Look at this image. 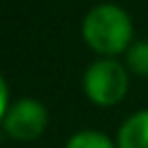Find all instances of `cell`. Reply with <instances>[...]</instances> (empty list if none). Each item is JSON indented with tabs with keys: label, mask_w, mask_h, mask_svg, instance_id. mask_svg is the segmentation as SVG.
<instances>
[{
	"label": "cell",
	"mask_w": 148,
	"mask_h": 148,
	"mask_svg": "<svg viewBox=\"0 0 148 148\" xmlns=\"http://www.w3.org/2000/svg\"><path fill=\"white\" fill-rule=\"evenodd\" d=\"M127 65H130L132 72H136L141 76H148V42H139L130 49Z\"/></svg>",
	"instance_id": "6"
},
{
	"label": "cell",
	"mask_w": 148,
	"mask_h": 148,
	"mask_svg": "<svg viewBox=\"0 0 148 148\" xmlns=\"http://www.w3.org/2000/svg\"><path fill=\"white\" fill-rule=\"evenodd\" d=\"M132 37L130 16L116 5H97L83 21V39L97 53H120Z\"/></svg>",
	"instance_id": "1"
},
{
	"label": "cell",
	"mask_w": 148,
	"mask_h": 148,
	"mask_svg": "<svg viewBox=\"0 0 148 148\" xmlns=\"http://www.w3.org/2000/svg\"><path fill=\"white\" fill-rule=\"evenodd\" d=\"M5 111H7V86L0 76V118L5 116Z\"/></svg>",
	"instance_id": "7"
},
{
	"label": "cell",
	"mask_w": 148,
	"mask_h": 148,
	"mask_svg": "<svg viewBox=\"0 0 148 148\" xmlns=\"http://www.w3.org/2000/svg\"><path fill=\"white\" fill-rule=\"evenodd\" d=\"M83 88L86 95L99 106L118 104L127 92V72L113 60H99L86 72Z\"/></svg>",
	"instance_id": "2"
},
{
	"label": "cell",
	"mask_w": 148,
	"mask_h": 148,
	"mask_svg": "<svg viewBox=\"0 0 148 148\" xmlns=\"http://www.w3.org/2000/svg\"><path fill=\"white\" fill-rule=\"evenodd\" d=\"M46 127V109L37 99H18L5 113V130L16 141H32Z\"/></svg>",
	"instance_id": "3"
},
{
	"label": "cell",
	"mask_w": 148,
	"mask_h": 148,
	"mask_svg": "<svg viewBox=\"0 0 148 148\" xmlns=\"http://www.w3.org/2000/svg\"><path fill=\"white\" fill-rule=\"evenodd\" d=\"M118 148H148V111H139L125 120L118 132Z\"/></svg>",
	"instance_id": "4"
},
{
	"label": "cell",
	"mask_w": 148,
	"mask_h": 148,
	"mask_svg": "<svg viewBox=\"0 0 148 148\" xmlns=\"http://www.w3.org/2000/svg\"><path fill=\"white\" fill-rule=\"evenodd\" d=\"M65 148H113V143L99 132H79L67 141Z\"/></svg>",
	"instance_id": "5"
}]
</instances>
